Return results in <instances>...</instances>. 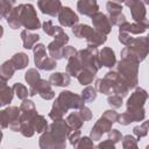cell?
Masks as SVG:
<instances>
[{
  "mask_svg": "<svg viewBox=\"0 0 149 149\" xmlns=\"http://www.w3.org/2000/svg\"><path fill=\"white\" fill-rule=\"evenodd\" d=\"M84 99L79 95L73 94L70 91H63L58 95L56 102L52 106V109L49 114L51 119L61 120L62 115L68 111V108H83L84 107Z\"/></svg>",
  "mask_w": 149,
  "mask_h": 149,
  "instance_id": "6da1fadb",
  "label": "cell"
},
{
  "mask_svg": "<svg viewBox=\"0 0 149 149\" xmlns=\"http://www.w3.org/2000/svg\"><path fill=\"white\" fill-rule=\"evenodd\" d=\"M148 94L143 88H136V91L130 95L127 102V113L130 115L133 121H141L144 118V109L142 108Z\"/></svg>",
  "mask_w": 149,
  "mask_h": 149,
  "instance_id": "7a4b0ae2",
  "label": "cell"
},
{
  "mask_svg": "<svg viewBox=\"0 0 149 149\" xmlns=\"http://www.w3.org/2000/svg\"><path fill=\"white\" fill-rule=\"evenodd\" d=\"M118 70L120 72V77L126 83V85L129 88H133L137 84V63L129 61V59H122L119 62Z\"/></svg>",
  "mask_w": 149,
  "mask_h": 149,
  "instance_id": "3957f363",
  "label": "cell"
},
{
  "mask_svg": "<svg viewBox=\"0 0 149 149\" xmlns=\"http://www.w3.org/2000/svg\"><path fill=\"white\" fill-rule=\"evenodd\" d=\"M21 23L28 28V29H37L40 28V20L36 16L35 9L33 5H22L21 7V14H20Z\"/></svg>",
  "mask_w": 149,
  "mask_h": 149,
  "instance_id": "277c9868",
  "label": "cell"
},
{
  "mask_svg": "<svg viewBox=\"0 0 149 149\" xmlns=\"http://www.w3.org/2000/svg\"><path fill=\"white\" fill-rule=\"evenodd\" d=\"M125 5H127L132 10V16L137 23L143 24L146 28H149V21L146 20V8L143 2L141 1H126Z\"/></svg>",
  "mask_w": 149,
  "mask_h": 149,
  "instance_id": "5b68a950",
  "label": "cell"
},
{
  "mask_svg": "<svg viewBox=\"0 0 149 149\" xmlns=\"http://www.w3.org/2000/svg\"><path fill=\"white\" fill-rule=\"evenodd\" d=\"M56 40L51 42L48 47V50L54 59H59L62 58V51H63V45L69 41V36L63 31L58 36L55 37Z\"/></svg>",
  "mask_w": 149,
  "mask_h": 149,
  "instance_id": "8992f818",
  "label": "cell"
},
{
  "mask_svg": "<svg viewBox=\"0 0 149 149\" xmlns=\"http://www.w3.org/2000/svg\"><path fill=\"white\" fill-rule=\"evenodd\" d=\"M36 93H38L43 99H47V100L52 99L55 97V93L50 87V83L47 80H42V79H40L38 83L36 85H34L33 87H30V90H29L30 95H34Z\"/></svg>",
  "mask_w": 149,
  "mask_h": 149,
  "instance_id": "52a82bcc",
  "label": "cell"
},
{
  "mask_svg": "<svg viewBox=\"0 0 149 149\" xmlns=\"http://www.w3.org/2000/svg\"><path fill=\"white\" fill-rule=\"evenodd\" d=\"M112 123H113L112 120H109L106 115H102V116L98 120V122L94 125V127L92 128L91 137H92L93 140H100L101 135L111 129Z\"/></svg>",
  "mask_w": 149,
  "mask_h": 149,
  "instance_id": "ba28073f",
  "label": "cell"
},
{
  "mask_svg": "<svg viewBox=\"0 0 149 149\" xmlns=\"http://www.w3.org/2000/svg\"><path fill=\"white\" fill-rule=\"evenodd\" d=\"M92 22H93L97 31H99V33H101L104 35H106V34H108L111 31L112 23H111L109 19L105 14L98 12L97 14H94L92 16Z\"/></svg>",
  "mask_w": 149,
  "mask_h": 149,
  "instance_id": "9c48e42d",
  "label": "cell"
},
{
  "mask_svg": "<svg viewBox=\"0 0 149 149\" xmlns=\"http://www.w3.org/2000/svg\"><path fill=\"white\" fill-rule=\"evenodd\" d=\"M78 20L79 19H78L77 14L70 7H62V9L59 12V15H58V21L62 26L71 27L74 23H77Z\"/></svg>",
  "mask_w": 149,
  "mask_h": 149,
  "instance_id": "30bf717a",
  "label": "cell"
},
{
  "mask_svg": "<svg viewBox=\"0 0 149 149\" xmlns=\"http://www.w3.org/2000/svg\"><path fill=\"white\" fill-rule=\"evenodd\" d=\"M37 6L43 14H48L51 16H55L62 9V5L59 1H38Z\"/></svg>",
  "mask_w": 149,
  "mask_h": 149,
  "instance_id": "8fae6325",
  "label": "cell"
},
{
  "mask_svg": "<svg viewBox=\"0 0 149 149\" xmlns=\"http://www.w3.org/2000/svg\"><path fill=\"white\" fill-rule=\"evenodd\" d=\"M19 120V108L17 107H9L7 109H3L1 113V122L2 128H6L8 125H12L13 122Z\"/></svg>",
  "mask_w": 149,
  "mask_h": 149,
  "instance_id": "7c38bea8",
  "label": "cell"
},
{
  "mask_svg": "<svg viewBox=\"0 0 149 149\" xmlns=\"http://www.w3.org/2000/svg\"><path fill=\"white\" fill-rule=\"evenodd\" d=\"M77 8L79 13L84 15H88V16H93L94 14L98 13V5L95 1H87V0L78 1Z\"/></svg>",
  "mask_w": 149,
  "mask_h": 149,
  "instance_id": "4fadbf2b",
  "label": "cell"
},
{
  "mask_svg": "<svg viewBox=\"0 0 149 149\" xmlns=\"http://www.w3.org/2000/svg\"><path fill=\"white\" fill-rule=\"evenodd\" d=\"M99 61H100V64H102L107 68H112L115 64V56H114L113 50L109 48H104L100 51Z\"/></svg>",
  "mask_w": 149,
  "mask_h": 149,
  "instance_id": "5bb4252c",
  "label": "cell"
},
{
  "mask_svg": "<svg viewBox=\"0 0 149 149\" xmlns=\"http://www.w3.org/2000/svg\"><path fill=\"white\" fill-rule=\"evenodd\" d=\"M49 83L56 86H66L70 83V77L66 73H61V72H56L52 73L49 78Z\"/></svg>",
  "mask_w": 149,
  "mask_h": 149,
  "instance_id": "9a60e30c",
  "label": "cell"
},
{
  "mask_svg": "<svg viewBox=\"0 0 149 149\" xmlns=\"http://www.w3.org/2000/svg\"><path fill=\"white\" fill-rule=\"evenodd\" d=\"M72 33H73L77 37H79V38L86 37V40H87V38H90V37L94 34V30H93L92 28H90L88 26H86V24H79V26H76V27L73 26Z\"/></svg>",
  "mask_w": 149,
  "mask_h": 149,
  "instance_id": "2e32d148",
  "label": "cell"
},
{
  "mask_svg": "<svg viewBox=\"0 0 149 149\" xmlns=\"http://www.w3.org/2000/svg\"><path fill=\"white\" fill-rule=\"evenodd\" d=\"M34 54H35V64L37 68H42L44 61L48 58L45 57L47 56V52H45V47L43 44H36L35 45V49H34Z\"/></svg>",
  "mask_w": 149,
  "mask_h": 149,
  "instance_id": "e0dca14e",
  "label": "cell"
},
{
  "mask_svg": "<svg viewBox=\"0 0 149 149\" xmlns=\"http://www.w3.org/2000/svg\"><path fill=\"white\" fill-rule=\"evenodd\" d=\"M147 28L141 24V23H123L122 26H120V31H125V33H133V34H142Z\"/></svg>",
  "mask_w": 149,
  "mask_h": 149,
  "instance_id": "ac0fdd59",
  "label": "cell"
},
{
  "mask_svg": "<svg viewBox=\"0 0 149 149\" xmlns=\"http://www.w3.org/2000/svg\"><path fill=\"white\" fill-rule=\"evenodd\" d=\"M28 62H29L28 56L26 54H22V52L14 55V57L10 59V63L14 66L15 70H21V69L26 68V65L28 64Z\"/></svg>",
  "mask_w": 149,
  "mask_h": 149,
  "instance_id": "d6986e66",
  "label": "cell"
},
{
  "mask_svg": "<svg viewBox=\"0 0 149 149\" xmlns=\"http://www.w3.org/2000/svg\"><path fill=\"white\" fill-rule=\"evenodd\" d=\"M66 71L69 72V74L71 76H78L81 71V64H80V61L78 57H72L69 59V63H68V66H66Z\"/></svg>",
  "mask_w": 149,
  "mask_h": 149,
  "instance_id": "ffe728a7",
  "label": "cell"
},
{
  "mask_svg": "<svg viewBox=\"0 0 149 149\" xmlns=\"http://www.w3.org/2000/svg\"><path fill=\"white\" fill-rule=\"evenodd\" d=\"M21 37H22V42H23V47L26 49H31L34 43L38 41L40 36L36 34H30L28 33V30H23L21 33Z\"/></svg>",
  "mask_w": 149,
  "mask_h": 149,
  "instance_id": "44dd1931",
  "label": "cell"
},
{
  "mask_svg": "<svg viewBox=\"0 0 149 149\" xmlns=\"http://www.w3.org/2000/svg\"><path fill=\"white\" fill-rule=\"evenodd\" d=\"M105 42H106V36L99 31H94V34L90 38H87V43H88L90 48H97L98 45H100Z\"/></svg>",
  "mask_w": 149,
  "mask_h": 149,
  "instance_id": "7402d4cb",
  "label": "cell"
},
{
  "mask_svg": "<svg viewBox=\"0 0 149 149\" xmlns=\"http://www.w3.org/2000/svg\"><path fill=\"white\" fill-rule=\"evenodd\" d=\"M6 80H2V88H1V105L5 106L7 105L8 102L12 101V98H13V88L6 86L5 84Z\"/></svg>",
  "mask_w": 149,
  "mask_h": 149,
  "instance_id": "603a6c76",
  "label": "cell"
},
{
  "mask_svg": "<svg viewBox=\"0 0 149 149\" xmlns=\"http://www.w3.org/2000/svg\"><path fill=\"white\" fill-rule=\"evenodd\" d=\"M83 121L84 120L81 119V116L79 115V113H72L66 119V123L70 126L71 129H74V130H77L83 125Z\"/></svg>",
  "mask_w": 149,
  "mask_h": 149,
  "instance_id": "cb8c5ba5",
  "label": "cell"
},
{
  "mask_svg": "<svg viewBox=\"0 0 149 149\" xmlns=\"http://www.w3.org/2000/svg\"><path fill=\"white\" fill-rule=\"evenodd\" d=\"M95 87H97L98 91H100V92L104 93V94L111 93V90L113 88L111 81L107 80V79H105V78H104V79H98V80L95 81Z\"/></svg>",
  "mask_w": 149,
  "mask_h": 149,
  "instance_id": "d4e9b609",
  "label": "cell"
},
{
  "mask_svg": "<svg viewBox=\"0 0 149 149\" xmlns=\"http://www.w3.org/2000/svg\"><path fill=\"white\" fill-rule=\"evenodd\" d=\"M43 30H44L48 35H52V36H55V37L63 33L62 28L52 26V22H51V21H47V22L43 23Z\"/></svg>",
  "mask_w": 149,
  "mask_h": 149,
  "instance_id": "484cf974",
  "label": "cell"
},
{
  "mask_svg": "<svg viewBox=\"0 0 149 149\" xmlns=\"http://www.w3.org/2000/svg\"><path fill=\"white\" fill-rule=\"evenodd\" d=\"M14 71H15V69L12 65L10 61L3 63V65L1 66V78H2V80H7L8 78H10L13 76Z\"/></svg>",
  "mask_w": 149,
  "mask_h": 149,
  "instance_id": "4316f807",
  "label": "cell"
},
{
  "mask_svg": "<svg viewBox=\"0 0 149 149\" xmlns=\"http://www.w3.org/2000/svg\"><path fill=\"white\" fill-rule=\"evenodd\" d=\"M26 80L28 81L29 86L33 87V86L36 85V84L38 83V80H40V74H38V72H37L35 69L28 70L27 73H26Z\"/></svg>",
  "mask_w": 149,
  "mask_h": 149,
  "instance_id": "83f0119b",
  "label": "cell"
},
{
  "mask_svg": "<svg viewBox=\"0 0 149 149\" xmlns=\"http://www.w3.org/2000/svg\"><path fill=\"white\" fill-rule=\"evenodd\" d=\"M93 76H94V73L90 72L88 70H81L80 73L77 76V78L80 84L87 85V84H91V81L93 80Z\"/></svg>",
  "mask_w": 149,
  "mask_h": 149,
  "instance_id": "f1b7e54d",
  "label": "cell"
},
{
  "mask_svg": "<svg viewBox=\"0 0 149 149\" xmlns=\"http://www.w3.org/2000/svg\"><path fill=\"white\" fill-rule=\"evenodd\" d=\"M33 126H34V129H35L37 133H41V132L45 130L47 127H48L47 121H45V119H44L42 115H36Z\"/></svg>",
  "mask_w": 149,
  "mask_h": 149,
  "instance_id": "f546056e",
  "label": "cell"
},
{
  "mask_svg": "<svg viewBox=\"0 0 149 149\" xmlns=\"http://www.w3.org/2000/svg\"><path fill=\"white\" fill-rule=\"evenodd\" d=\"M121 9H122V5L115 1H108L107 2V10L109 13V15H118L121 14Z\"/></svg>",
  "mask_w": 149,
  "mask_h": 149,
  "instance_id": "4dcf8cb0",
  "label": "cell"
},
{
  "mask_svg": "<svg viewBox=\"0 0 149 149\" xmlns=\"http://www.w3.org/2000/svg\"><path fill=\"white\" fill-rule=\"evenodd\" d=\"M81 93H83V99H84V101H92V100H94L95 97H97L95 90H94L93 87H91V86L86 87Z\"/></svg>",
  "mask_w": 149,
  "mask_h": 149,
  "instance_id": "1f68e13d",
  "label": "cell"
},
{
  "mask_svg": "<svg viewBox=\"0 0 149 149\" xmlns=\"http://www.w3.org/2000/svg\"><path fill=\"white\" fill-rule=\"evenodd\" d=\"M13 90L16 92V94H17V97L20 98V99H26L27 98V95H28V90H27V87L26 86H23L22 84H15L14 86H13Z\"/></svg>",
  "mask_w": 149,
  "mask_h": 149,
  "instance_id": "d6a6232c",
  "label": "cell"
},
{
  "mask_svg": "<svg viewBox=\"0 0 149 149\" xmlns=\"http://www.w3.org/2000/svg\"><path fill=\"white\" fill-rule=\"evenodd\" d=\"M123 149H137L136 140L133 136H130V135L125 136V140H123Z\"/></svg>",
  "mask_w": 149,
  "mask_h": 149,
  "instance_id": "836d02e7",
  "label": "cell"
},
{
  "mask_svg": "<svg viewBox=\"0 0 149 149\" xmlns=\"http://www.w3.org/2000/svg\"><path fill=\"white\" fill-rule=\"evenodd\" d=\"M14 5V2H9V1H0V6H1V15L2 16H8L7 12L10 13L12 12V6Z\"/></svg>",
  "mask_w": 149,
  "mask_h": 149,
  "instance_id": "e575fe53",
  "label": "cell"
},
{
  "mask_svg": "<svg viewBox=\"0 0 149 149\" xmlns=\"http://www.w3.org/2000/svg\"><path fill=\"white\" fill-rule=\"evenodd\" d=\"M77 149H93L92 141L88 137H83L79 141V144L77 146Z\"/></svg>",
  "mask_w": 149,
  "mask_h": 149,
  "instance_id": "d590c367",
  "label": "cell"
},
{
  "mask_svg": "<svg viewBox=\"0 0 149 149\" xmlns=\"http://www.w3.org/2000/svg\"><path fill=\"white\" fill-rule=\"evenodd\" d=\"M108 104L113 107H120L122 105V97L118 95V94H114L112 97H108Z\"/></svg>",
  "mask_w": 149,
  "mask_h": 149,
  "instance_id": "8d00e7d4",
  "label": "cell"
},
{
  "mask_svg": "<svg viewBox=\"0 0 149 149\" xmlns=\"http://www.w3.org/2000/svg\"><path fill=\"white\" fill-rule=\"evenodd\" d=\"M76 54H77V51H76L72 47H65V48L63 49V51H62V57H66V58L70 59V58L74 57Z\"/></svg>",
  "mask_w": 149,
  "mask_h": 149,
  "instance_id": "74e56055",
  "label": "cell"
},
{
  "mask_svg": "<svg viewBox=\"0 0 149 149\" xmlns=\"http://www.w3.org/2000/svg\"><path fill=\"white\" fill-rule=\"evenodd\" d=\"M147 133H148V130H147V128H146L144 126H137V127L134 128V134H135L139 139L146 136Z\"/></svg>",
  "mask_w": 149,
  "mask_h": 149,
  "instance_id": "f35d334b",
  "label": "cell"
},
{
  "mask_svg": "<svg viewBox=\"0 0 149 149\" xmlns=\"http://www.w3.org/2000/svg\"><path fill=\"white\" fill-rule=\"evenodd\" d=\"M95 149H115V147H114V143L111 140H107V141H104V142L99 143Z\"/></svg>",
  "mask_w": 149,
  "mask_h": 149,
  "instance_id": "ab89813d",
  "label": "cell"
},
{
  "mask_svg": "<svg viewBox=\"0 0 149 149\" xmlns=\"http://www.w3.org/2000/svg\"><path fill=\"white\" fill-rule=\"evenodd\" d=\"M79 115L81 116V119H83L84 121H86V120H90V119H91L92 113H91V111H90L87 107H83V108H80Z\"/></svg>",
  "mask_w": 149,
  "mask_h": 149,
  "instance_id": "60d3db41",
  "label": "cell"
},
{
  "mask_svg": "<svg viewBox=\"0 0 149 149\" xmlns=\"http://www.w3.org/2000/svg\"><path fill=\"white\" fill-rule=\"evenodd\" d=\"M108 140H111L113 143L119 142V141L121 140V134H120L116 129H113L112 132H109V139H108Z\"/></svg>",
  "mask_w": 149,
  "mask_h": 149,
  "instance_id": "b9f144b4",
  "label": "cell"
},
{
  "mask_svg": "<svg viewBox=\"0 0 149 149\" xmlns=\"http://www.w3.org/2000/svg\"><path fill=\"white\" fill-rule=\"evenodd\" d=\"M79 136H80V132L79 130H76V133L70 136V141H71V144L72 146H77L78 144V141H80V140H78Z\"/></svg>",
  "mask_w": 149,
  "mask_h": 149,
  "instance_id": "7bdbcfd3",
  "label": "cell"
},
{
  "mask_svg": "<svg viewBox=\"0 0 149 149\" xmlns=\"http://www.w3.org/2000/svg\"><path fill=\"white\" fill-rule=\"evenodd\" d=\"M146 149H149V146H147V148H146Z\"/></svg>",
  "mask_w": 149,
  "mask_h": 149,
  "instance_id": "ee69618b",
  "label": "cell"
},
{
  "mask_svg": "<svg viewBox=\"0 0 149 149\" xmlns=\"http://www.w3.org/2000/svg\"><path fill=\"white\" fill-rule=\"evenodd\" d=\"M148 38H149V35H148Z\"/></svg>",
  "mask_w": 149,
  "mask_h": 149,
  "instance_id": "f6af8a7d",
  "label": "cell"
}]
</instances>
